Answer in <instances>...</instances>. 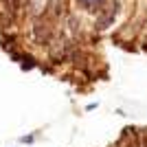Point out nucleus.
I'll return each instance as SVG.
<instances>
[{
	"instance_id": "nucleus-1",
	"label": "nucleus",
	"mask_w": 147,
	"mask_h": 147,
	"mask_svg": "<svg viewBox=\"0 0 147 147\" xmlns=\"http://www.w3.org/2000/svg\"><path fill=\"white\" fill-rule=\"evenodd\" d=\"M117 11H119L117 2H110L105 9H101V11H99V18H97V29H108V26L114 22V18H117Z\"/></svg>"
},
{
	"instance_id": "nucleus-2",
	"label": "nucleus",
	"mask_w": 147,
	"mask_h": 147,
	"mask_svg": "<svg viewBox=\"0 0 147 147\" xmlns=\"http://www.w3.org/2000/svg\"><path fill=\"white\" fill-rule=\"evenodd\" d=\"M121 147H147L145 141H143V136L134 129H127L125 134L121 136Z\"/></svg>"
},
{
	"instance_id": "nucleus-3",
	"label": "nucleus",
	"mask_w": 147,
	"mask_h": 147,
	"mask_svg": "<svg viewBox=\"0 0 147 147\" xmlns=\"http://www.w3.org/2000/svg\"><path fill=\"white\" fill-rule=\"evenodd\" d=\"M33 33H35V40H40V42L49 40V26L44 24V22H35V29H33Z\"/></svg>"
},
{
	"instance_id": "nucleus-4",
	"label": "nucleus",
	"mask_w": 147,
	"mask_h": 147,
	"mask_svg": "<svg viewBox=\"0 0 147 147\" xmlns=\"http://www.w3.org/2000/svg\"><path fill=\"white\" fill-rule=\"evenodd\" d=\"M77 2H79L84 9H101L105 0H77Z\"/></svg>"
}]
</instances>
